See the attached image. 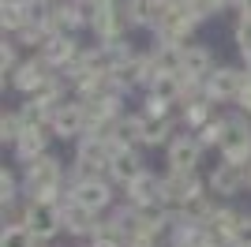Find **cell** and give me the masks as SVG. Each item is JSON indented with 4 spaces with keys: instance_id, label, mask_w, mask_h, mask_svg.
<instances>
[{
    "instance_id": "6",
    "label": "cell",
    "mask_w": 251,
    "mask_h": 247,
    "mask_svg": "<svg viewBox=\"0 0 251 247\" xmlns=\"http://www.w3.org/2000/svg\"><path fill=\"white\" fill-rule=\"evenodd\" d=\"M109 184L105 180H98V176H79V184H75V191H72V202H79V206H86V210H101L105 202H109Z\"/></svg>"
},
{
    "instance_id": "23",
    "label": "cell",
    "mask_w": 251,
    "mask_h": 247,
    "mask_svg": "<svg viewBox=\"0 0 251 247\" xmlns=\"http://www.w3.org/2000/svg\"><path fill=\"white\" fill-rule=\"evenodd\" d=\"M236 41H240L244 56H248V60H251V19H244L240 26H236Z\"/></svg>"
},
{
    "instance_id": "8",
    "label": "cell",
    "mask_w": 251,
    "mask_h": 247,
    "mask_svg": "<svg viewBox=\"0 0 251 247\" xmlns=\"http://www.w3.org/2000/svg\"><path fill=\"white\" fill-rule=\"evenodd\" d=\"M240 180H248V169L236 161H221L214 173H210V191H218V195H232V191H240Z\"/></svg>"
},
{
    "instance_id": "2",
    "label": "cell",
    "mask_w": 251,
    "mask_h": 247,
    "mask_svg": "<svg viewBox=\"0 0 251 247\" xmlns=\"http://www.w3.org/2000/svg\"><path fill=\"white\" fill-rule=\"evenodd\" d=\"M26 228H30L34 240H49L56 236V228L64 225V214L56 210V202H45V198H34L30 206H26Z\"/></svg>"
},
{
    "instance_id": "11",
    "label": "cell",
    "mask_w": 251,
    "mask_h": 247,
    "mask_svg": "<svg viewBox=\"0 0 251 247\" xmlns=\"http://www.w3.org/2000/svg\"><path fill=\"white\" fill-rule=\"evenodd\" d=\"M64 228H68V232H75V236H94L101 225H98L94 210H86V206L72 202L68 210H64Z\"/></svg>"
},
{
    "instance_id": "9",
    "label": "cell",
    "mask_w": 251,
    "mask_h": 247,
    "mask_svg": "<svg viewBox=\"0 0 251 247\" xmlns=\"http://www.w3.org/2000/svg\"><path fill=\"white\" fill-rule=\"evenodd\" d=\"M45 68H49V64H45V60L23 64V68H15V75H11V82H15V86H19L23 94H30V98H34V94H38V90H42V86H45V82L52 79V75L45 72Z\"/></svg>"
},
{
    "instance_id": "28",
    "label": "cell",
    "mask_w": 251,
    "mask_h": 247,
    "mask_svg": "<svg viewBox=\"0 0 251 247\" xmlns=\"http://www.w3.org/2000/svg\"><path fill=\"white\" fill-rule=\"evenodd\" d=\"M210 8H225V4H232V0H206Z\"/></svg>"
},
{
    "instance_id": "19",
    "label": "cell",
    "mask_w": 251,
    "mask_h": 247,
    "mask_svg": "<svg viewBox=\"0 0 251 247\" xmlns=\"http://www.w3.org/2000/svg\"><path fill=\"white\" fill-rule=\"evenodd\" d=\"M23 131H26V124H23V116H15V113H8L4 120H0V135H4V143H19L23 139Z\"/></svg>"
},
{
    "instance_id": "1",
    "label": "cell",
    "mask_w": 251,
    "mask_h": 247,
    "mask_svg": "<svg viewBox=\"0 0 251 247\" xmlns=\"http://www.w3.org/2000/svg\"><path fill=\"white\" fill-rule=\"evenodd\" d=\"M56 187H60V161H52V157H38V161L26 165V191H30L34 198L52 202Z\"/></svg>"
},
{
    "instance_id": "26",
    "label": "cell",
    "mask_w": 251,
    "mask_h": 247,
    "mask_svg": "<svg viewBox=\"0 0 251 247\" xmlns=\"http://www.w3.org/2000/svg\"><path fill=\"white\" fill-rule=\"evenodd\" d=\"M240 11H244V19H251V0H240Z\"/></svg>"
},
{
    "instance_id": "22",
    "label": "cell",
    "mask_w": 251,
    "mask_h": 247,
    "mask_svg": "<svg viewBox=\"0 0 251 247\" xmlns=\"http://www.w3.org/2000/svg\"><path fill=\"white\" fill-rule=\"evenodd\" d=\"M232 247H251V217H240L236 236H232Z\"/></svg>"
},
{
    "instance_id": "29",
    "label": "cell",
    "mask_w": 251,
    "mask_h": 247,
    "mask_svg": "<svg viewBox=\"0 0 251 247\" xmlns=\"http://www.w3.org/2000/svg\"><path fill=\"white\" fill-rule=\"evenodd\" d=\"M248 187H251V165H248Z\"/></svg>"
},
{
    "instance_id": "3",
    "label": "cell",
    "mask_w": 251,
    "mask_h": 247,
    "mask_svg": "<svg viewBox=\"0 0 251 247\" xmlns=\"http://www.w3.org/2000/svg\"><path fill=\"white\" fill-rule=\"evenodd\" d=\"M248 90V72H236V68H221V72L206 75V98L214 101H232Z\"/></svg>"
},
{
    "instance_id": "25",
    "label": "cell",
    "mask_w": 251,
    "mask_h": 247,
    "mask_svg": "<svg viewBox=\"0 0 251 247\" xmlns=\"http://www.w3.org/2000/svg\"><path fill=\"white\" fill-rule=\"evenodd\" d=\"M240 105H244V109H248V113H251V86H248V90L240 94Z\"/></svg>"
},
{
    "instance_id": "4",
    "label": "cell",
    "mask_w": 251,
    "mask_h": 247,
    "mask_svg": "<svg viewBox=\"0 0 251 247\" xmlns=\"http://www.w3.org/2000/svg\"><path fill=\"white\" fill-rule=\"evenodd\" d=\"M221 154L225 161L244 165L251 154V127L244 120H225V131H221Z\"/></svg>"
},
{
    "instance_id": "7",
    "label": "cell",
    "mask_w": 251,
    "mask_h": 247,
    "mask_svg": "<svg viewBox=\"0 0 251 247\" xmlns=\"http://www.w3.org/2000/svg\"><path fill=\"white\" fill-rule=\"evenodd\" d=\"M161 38H165V45H180V41L191 34V26H195V15H191L188 8H169V15L161 23Z\"/></svg>"
},
{
    "instance_id": "12",
    "label": "cell",
    "mask_w": 251,
    "mask_h": 247,
    "mask_svg": "<svg viewBox=\"0 0 251 247\" xmlns=\"http://www.w3.org/2000/svg\"><path fill=\"white\" fill-rule=\"evenodd\" d=\"M199 139H176V143L169 146V165H173V173H191L195 161H199Z\"/></svg>"
},
{
    "instance_id": "18",
    "label": "cell",
    "mask_w": 251,
    "mask_h": 247,
    "mask_svg": "<svg viewBox=\"0 0 251 247\" xmlns=\"http://www.w3.org/2000/svg\"><path fill=\"white\" fill-rule=\"evenodd\" d=\"M34 236L26 225H8L4 228V236H0V247H30Z\"/></svg>"
},
{
    "instance_id": "14",
    "label": "cell",
    "mask_w": 251,
    "mask_h": 247,
    "mask_svg": "<svg viewBox=\"0 0 251 247\" xmlns=\"http://www.w3.org/2000/svg\"><path fill=\"white\" fill-rule=\"evenodd\" d=\"M169 8H173V4H169V0H131V19L135 23H161L169 15Z\"/></svg>"
},
{
    "instance_id": "13",
    "label": "cell",
    "mask_w": 251,
    "mask_h": 247,
    "mask_svg": "<svg viewBox=\"0 0 251 247\" xmlns=\"http://www.w3.org/2000/svg\"><path fill=\"white\" fill-rule=\"evenodd\" d=\"M86 124H90V116H86V109L83 105H64L60 113L52 116V127H56V135H79V131H86Z\"/></svg>"
},
{
    "instance_id": "21",
    "label": "cell",
    "mask_w": 251,
    "mask_h": 247,
    "mask_svg": "<svg viewBox=\"0 0 251 247\" xmlns=\"http://www.w3.org/2000/svg\"><path fill=\"white\" fill-rule=\"evenodd\" d=\"M90 247H127V244H124V236H120L113 225H101L94 236H90Z\"/></svg>"
},
{
    "instance_id": "15",
    "label": "cell",
    "mask_w": 251,
    "mask_h": 247,
    "mask_svg": "<svg viewBox=\"0 0 251 247\" xmlns=\"http://www.w3.org/2000/svg\"><path fill=\"white\" fill-rule=\"evenodd\" d=\"M15 150H19V161H38V157H45V135L42 127H26L23 131V139L15 143Z\"/></svg>"
},
{
    "instance_id": "16",
    "label": "cell",
    "mask_w": 251,
    "mask_h": 247,
    "mask_svg": "<svg viewBox=\"0 0 251 247\" xmlns=\"http://www.w3.org/2000/svg\"><path fill=\"white\" fill-rule=\"evenodd\" d=\"M72 60H75V45L64 38V34H52V38L45 41V64H64V68H68Z\"/></svg>"
},
{
    "instance_id": "27",
    "label": "cell",
    "mask_w": 251,
    "mask_h": 247,
    "mask_svg": "<svg viewBox=\"0 0 251 247\" xmlns=\"http://www.w3.org/2000/svg\"><path fill=\"white\" fill-rule=\"evenodd\" d=\"M90 8H113V0H90Z\"/></svg>"
},
{
    "instance_id": "5",
    "label": "cell",
    "mask_w": 251,
    "mask_h": 247,
    "mask_svg": "<svg viewBox=\"0 0 251 247\" xmlns=\"http://www.w3.org/2000/svg\"><path fill=\"white\" fill-rule=\"evenodd\" d=\"M202 191H199V180L191 173H173L169 180H161V198H165V206L173 202V206H188V202H195Z\"/></svg>"
},
{
    "instance_id": "10",
    "label": "cell",
    "mask_w": 251,
    "mask_h": 247,
    "mask_svg": "<svg viewBox=\"0 0 251 247\" xmlns=\"http://www.w3.org/2000/svg\"><path fill=\"white\" fill-rule=\"evenodd\" d=\"M143 173H147V169H143V161H139L135 150H116L113 165H109V176H113V180H120V184H135Z\"/></svg>"
},
{
    "instance_id": "24",
    "label": "cell",
    "mask_w": 251,
    "mask_h": 247,
    "mask_svg": "<svg viewBox=\"0 0 251 247\" xmlns=\"http://www.w3.org/2000/svg\"><path fill=\"white\" fill-rule=\"evenodd\" d=\"M0 187H4V191H0V195H4V202H11V195H15V176L4 173V176H0Z\"/></svg>"
},
{
    "instance_id": "17",
    "label": "cell",
    "mask_w": 251,
    "mask_h": 247,
    "mask_svg": "<svg viewBox=\"0 0 251 247\" xmlns=\"http://www.w3.org/2000/svg\"><path fill=\"white\" fill-rule=\"evenodd\" d=\"M180 72L188 75V79L206 75L210 72V52L206 49H184V64H180Z\"/></svg>"
},
{
    "instance_id": "20",
    "label": "cell",
    "mask_w": 251,
    "mask_h": 247,
    "mask_svg": "<svg viewBox=\"0 0 251 247\" xmlns=\"http://www.w3.org/2000/svg\"><path fill=\"white\" fill-rule=\"evenodd\" d=\"M173 127H176V124H173V116H157V120H150V124H147V143H165Z\"/></svg>"
},
{
    "instance_id": "30",
    "label": "cell",
    "mask_w": 251,
    "mask_h": 247,
    "mask_svg": "<svg viewBox=\"0 0 251 247\" xmlns=\"http://www.w3.org/2000/svg\"><path fill=\"white\" fill-rule=\"evenodd\" d=\"M34 4H49V0H34Z\"/></svg>"
}]
</instances>
